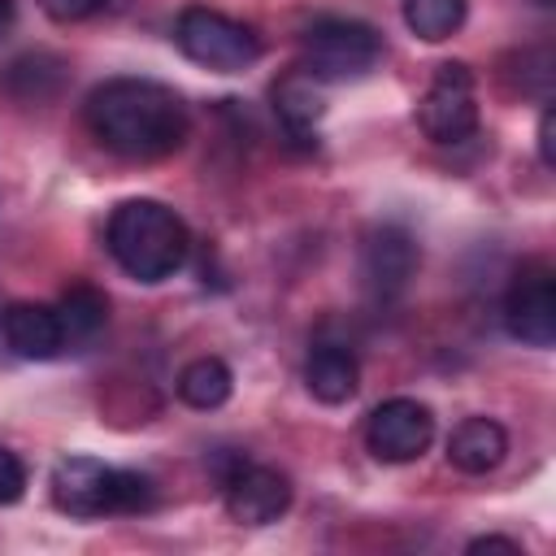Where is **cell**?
Returning <instances> with one entry per match:
<instances>
[{
	"label": "cell",
	"mask_w": 556,
	"mask_h": 556,
	"mask_svg": "<svg viewBox=\"0 0 556 556\" xmlns=\"http://www.w3.org/2000/svg\"><path fill=\"white\" fill-rule=\"evenodd\" d=\"M469 552H521L517 539H504V534H482L469 543Z\"/></svg>",
	"instance_id": "obj_22"
},
{
	"label": "cell",
	"mask_w": 556,
	"mask_h": 556,
	"mask_svg": "<svg viewBox=\"0 0 556 556\" xmlns=\"http://www.w3.org/2000/svg\"><path fill=\"white\" fill-rule=\"evenodd\" d=\"M230 387H235V378H230V365L222 356H195L178 374V400L191 408H204V413L222 408L230 400Z\"/></svg>",
	"instance_id": "obj_17"
},
{
	"label": "cell",
	"mask_w": 556,
	"mask_h": 556,
	"mask_svg": "<svg viewBox=\"0 0 556 556\" xmlns=\"http://www.w3.org/2000/svg\"><path fill=\"white\" fill-rule=\"evenodd\" d=\"M534 4H543V9H547V4H556V0H534Z\"/></svg>",
	"instance_id": "obj_24"
},
{
	"label": "cell",
	"mask_w": 556,
	"mask_h": 556,
	"mask_svg": "<svg viewBox=\"0 0 556 556\" xmlns=\"http://www.w3.org/2000/svg\"><path fill=\"white\" fill-rule=\"evenodd\" d=\"M4 91L22 104H39V100H52L61 87H65V61L52 56V52H26L17 56L9 70H4Z\"/></svg>",
	"instance_id": "obj_16"
},
{
	"label": "cell",
	"mask_w": 556,
	"mask_h": 556,
	"mask_svg": "<svg viewBox=\"0 0 556 556\" xmlns=\"http://www.w3.org/2000/svg\"><path fill=\"white\" fill-rule=\"evenodd\" d=\"M430 439H434V413L421 400H413V395L382 400L365 417V447L382 465H408V460H417L430 447Z\"/></svg>",
	"instance_id": "obj_8"
},
{
	"label": "cell",
	"mask_w": 556,
	"mask_h": 556,
	"mask_svg": "<svg viewBox=\"0 0 556 556\" xmlns=\"http://www.w3.org/2000/svg\"><path fill=\"white\" fill-rule=\"evenodd\" d=\"M26 491V465L0 443V504H17Z\"/></svg>",
	"instance_id": "obj_19"
},
{
	"label": "cell",
	"mask_w": 556,
	"mask_h": 556,
	"mask_svg": "<svg viewBox=\"0 0 556 556\" xmlns=\"http://www.w3.org/2000/svg\"><path fill=\"white\" fill-rule=\"evenodd\" d=\"M552 126H556V113H552V104L543 109V117H539V161L552 169L556 165V148H552Z\"/></svg>",
	"instance_id": "obj_21"
},
{
	"label": "cell",
	"mask_w": 556,
	"mask_h": 556,
	"mask_svg": "<svg viewBox=\"0 0 556 556\" xmlns=\"http://www.w3.org/2000/svg\"><path fill=\"white\" fill-rule=\"evenodd\" d=\"M222 500L239 526H269L291 508V482L269 465H252L235 456L222 469Z\"/></svg>",
	"instance_id": "obj_9"
},
{
	"label": "cell",
	"mask_w": 556,
	"mask_h": 556,
	"mask_svg": "<svg viewBox=\"0 0 556 556\" xmlns=\"http://www.w3.org/2000/svg\"><path fill=\"white\" fill-rule=\"evenodd\" d=\"M300 56L317 83H352L382 61V35L356 17H317L300 35Z\"/></svg>",
	"instance_id": "obj_4"
},
{
	"label": "cell",
	"mask_w": 556,
	"mask_h": 556,
	"mask_svg": "<svg viewBox=\"0 0 556 556\" xmlns=\"http://www.w3.org/2000/svg\"><path fill=\"white\" fill-rule=\"evenodd\" d=\"M156 486L139 469H117L96 456H65L52 469V504L70 517H126L152 508Z\"/></svg>",
	"instance_id": "obj_3"
},
{
	"label": "cell",
	"mask_w": 556,
	"mask_h": 556,
	"mask_svg": "<svg viewBox=\"0 0 556 556\" xmlns=\"http://www.w3.org/2000/svg\"><path fill=\"white\" fill-rule=\"evenodd\" d=\"M39 9H43L52 22H83V17L100 13L104 0H39Z\"/></svg>",
	"instance_id": "obj_20"
},
{
	"label": "cell",
	"mask_w": 556,
	"mask_h": 556,
	"mask_svg": "<svg viewBox=\"0 0 556 556\" xmlns=\"http://www.w3.org/2000/svg\"><path fill=\"white\" fill-rule=\"evenodd\" d=\"M0 330H4V343L13 356L22 361H52L61 356V326H56V308L52 304H35V300H22V304H9L4 317H0Z\"/></svg>",
	"instance_id": "obj_11"
},
{
	"label": "cell",
	"mask_w": 556,
	"mask_h": 556,
	"mask_svg": "<svg viewBox=\"0 0 556 556\" xmlns=\"http://www.w3.org/2000/svg\"><path fill=\"white\" fill-rule=\"evenodd\" d=\"M304 387L317 404H348L361 387V369H356V356L339 343H321L308 352L304 361Z\"/></svg>",
	"instance_id": "obj_15"
},
{
	"label": "cell",
	"mask_w": 556,
	"mask_h": 556,
	"mask_svg": "<svg viewBox=\"0 0 556 556\" xmlns=\"http://www.w3.org/2000/svg\"><path fill=\"white\" fill-rule=\"evenodd\" d=\"M52 308H56V326H61V348L65 352H83L87 343H96V334L109 321V300L91 282H70Z\"/></svg>",
	"instance_id": "obj_13"
},
{
	"label": "cell",
	"mask_w": 556,
	"mask_h": 556,
	"mask_svg": "<svg viewBox=\"0 0 556 556\" xmlns=\"http://www.w3.org/2000/svg\"><path fill=\"white\" fill-rule=\"evenodd\" d=\"M508 456V434L495 417H465L447 434V460L460 473H491Z\"/></svg>",
	"instance_id": "obj_14"
},
{
	"label": "cell",
	"mask_w": 556,
	"mask_h": 556,
	"mask_svg": "<svg viewBox=\"0 0 556 556\" xmlns=\"http://www.w3.org/2000/svg\"><path fill=\"white\" fill-rule=\"evenodd\" d=\"M417 122L426 139L434 143H465L478 130V91H473V70L465 61H443L417 104Z\"/></svg>",
	"instance_id": "obj_6"
},
{
	"label": "cell",
	"mask_w": 556,
	"mask_h": 556,
	"mask_svg": "<svg viewBox=\"0 0 556 556\" xmlns=\"http://www.w3.org/2000/svg\"><path fill=\"white\" fill-rule=\"evenodd\" d=\"M469 0H404V22L417 39L426 43H443L447 35L460 30Z\"/></svg>",
	"instance_id": "obj_18"
},
{
	"label": "cell",
	"mask_w": 556,
	"mask_h": 556,
	"mask_svg": "<svg viewBox=\"0 0 556 556\" xmlns=\"http://www.w3.org/2000/svg\"><path fill=\"white\" fill-rule=\"evenodd\" d=\"M417 261H421V252H417V243H413V235L404 226L382 222V226L365 230V239H361V278L382 300L400 295L413 282Z\"/></svg>",
	"instance_id": "obj_10"
},
{
	"label": "cell",
	"mask_w": 556,
	"mask_h": 556,
	"mask_svg": "<svg viewBox=\"0 0 556 556\" xmlns=\"http://www.w3.org/2000/svg\"><path fill=\"white\" fill-rule=\"evenodd\" d=\"M83 113L91 135L126 161H161L178 152L191 126L187 104L174 87L156 78H130V74L104 78L100 87H91Z\"/></svg>",
	"instance_id": "obj_1"
},
{
	"label": "cell",
	"mask_w": 556,
	"mask_h": 556,
	"mask_svg": "<svg viewBox=\"0 0 556 556\" xmlns=\"http://www.w3.org/2000/svg\"><path fill=\"white\" fill-rule=\"evenodd\" d=\"M504 326L526 348L556 343V274L543 256L526 261L504 291Z\"/></svg>",
	"instance_id": "obj_7"
},
{
	"label": "cell",
	"mask_w": 556,
	"mask_h": 556,
	"mask_svg": "<svg viewBox=\"0 0 556 556\" xmlns=\"http://www.w3.org/2000/svg\"><path fill=\"white\" fill-rule=\"evenodd\" d=\"M174 43L187 61L213 70V74H239L248 65H256L261 56V35L217 9L204 4H187L174 22Z\"/></svg>",
	"instance_id": "obj_5"
},
{
	"label": "cell",
	"mask_w": 556,
	"mask_h": 556,
	"mask_svg": "<svg viewBox=\"0 0 556 556\" xmlns=\"http://www.w3.org/2000/svg\"><path fill=\"white\" fill-rule=\"evenodd\" d=\"M109 256L135 282H165L187 265L191 235L187 222L161 200H122L104 226Z\"/></svg>",
	"instance_id": "obj_2"
},
{
	"label": "cell",
	"mask_w": 556,
	"mask_h": 556,
	"mask_svg": "<svg viewBox=\"0 0 556 556\" xmlns=\"http://www.w3.org/2000/svg\"><path fill=\"white\" fill-rule=\"evenodd\" d=\"M13 17H17V4H13V0H0V39L9 35V26H13Z\"/></svg>",
	"instance_id": "obj_23"
},
{
	"label": "cell",
	"mask_w": 556,
	"mask_h": 556,
	"mask_svg": "<svg viewBox=\"0 0 556 556\" xmlns=\"http://www.w3.org/2000/svg\"><path fill=\"white\" fill-rule=\"evenodd\" d=\"M269 100H274V113H278V122H282V130L291 139H313V130H317V122L326 113V96H321V83L304 65L282 74L274 83Z\"/></svg>",
	"instance_id": "obj_12"
}]
</instances>
